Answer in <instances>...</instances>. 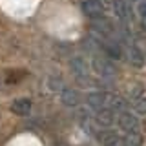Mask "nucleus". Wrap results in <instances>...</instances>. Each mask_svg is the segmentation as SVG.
<instances>
[{
  "label": "nucleus",
  "mask_w": 146,
  "mask_h": 146,
  "mask_svg": "<svg viewBox=\"0 0 146 146\" xmlns=\"http://www.w3.org/2000/svg\"><path fill=\"white\" fill-rule=\"evenodd\" d=\"M13 111H17V113H20V115H26L27 111H29V100H17L15 104H13Z\"/></svg>",
  "instance_id": "f03ea898"
},
{
  "label": "nucleus",
  "mask_w": 146,
  "mask_h": 146,
  "mask_svg": "<svg viewBox=\"0 0 146 146\" xmlns=\"http://www.w3.org/2000/svg\"><path fill=\"white\" fill-rule=\"evenodd\" d=\"M141 15H143V18L146 20V2L141 4Z\"/></svg>",
  "instance_id": "7ed1b4c3"
},
{
  "label": "nucleus",
  "mask_w": 146,
  "mask_h": 146,
  "mask_svg": "<svg viewBox=\"0 0 146 146\" xmlns=\"http://www.w3.org/2000/svg\"><path fill=\"white\" fill-rule=\"evenodd\" d=\"M82 9L88 15H97V13L102 11V6H100L99 0H82Z\"/></svg>",
  "instance_id": "f257e3e1"
}]
</instances>
